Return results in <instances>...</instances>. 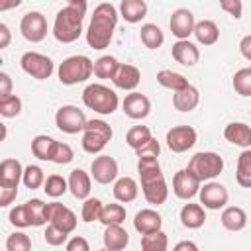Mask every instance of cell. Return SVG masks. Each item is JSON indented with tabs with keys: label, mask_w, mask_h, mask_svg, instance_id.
I'll return each mask as SVG.
<instances>
[{
	"label": "cell",
	"mask_w": 251,
	"mask_h": 251,
	"mask_svg": "<svg viewBox=\"0 0 251 251\" xmlns=\"http://www.w3.org/2000/svg\"><path fill=\"white\" fill-rule=\"evenodd\" d=\"M220 8L224 10V12H227L231 18H235V20H239L241 18V12H243V4L239 2V0H222L220 2Z\"/></svg>",
	"instance_id": "51"
},
{
	"label": "cell",
	"mask_w": 251,
	"mask_h": 251,
	"mask_svg": "<svg viewBox=\"0 0 251 251\" xmlns=\"http://www.w3.org/2000/svg\"><path fill=\"white\" fill-rule=\"evenodd\" d=\"M75 159V151L69 143H63V141H57L55 145V151H53V163L55 165H69L71 161Z\"/></svg>",
	"instance_id": "47"
},
{
	"label": "cell",
	"mask_w": 251,
	"mask_h": 251,
	"mask_svg": "<svg viewBox=\"0 0 251 251\" xmlns=\"http://www.w3.org/2000/svg\"><path fill=\"white\" fill-rule=\"evenodd\" d=\"M239 51H241V55H243L247 61H251V33L245 35V37H241V41H239Z\"/></svg>",
	"instance_id": "55"
},
{
	"label": "cell",
	"mask_w": 251,
	"mask_h": 251,
	"mask_svg": "<svg viewBox=\"0 0 251 251\" xmlns=\"http://www.w3.org/2000/svg\"><path fill=\"white\" fill-rule=\"evenodd\" d=\"M224 137L237 145V147H243V149H249L251 147V127L243 122H231L226 126L224 129Z\"/></svg>",
	"instance_id": "23"
},
{
	"label": "cell",
	"mask_w": 251,
	"mask_h": 251,
	"mask_svg": "<svg viewBox=\"0 0 251 251\" xmlns=\"http://www.w3.org/2000/svg\"><path fill=\"white\" fill-rule=\"evenodd\" d=\"M139 80H141V73H139V69L133 67V65H126V63H122L112 82H114V86L120 88V90L135 92V88L139 86Z\"/></svg>",
	"instance_id": "19"
},
{
	"label": "cell",
	"mask_w": 251,
	"mask_h": 251,
	"mask_svg": "<svg viewBox=\"0 0 251 251\" xmlns=\"http://www.w3.org/2000/svg\"><path fill=\"white\" fill-rule=\"evenodd\" d=\"M18 196V188H10V186H0V206L6 208L10 206Z\"/></svg>",
	"instance_id": "53"
},
{
	"label": "cell",
	"mask_w": 251,
	"mask_h": 251,
	"mask_svg": "<svg viewBox=\"0 0 251 251\" xmlns=\"http://www.w3.org/2000/svg\"><path fill=\"white\" fill-rule=\"evenodd\" d=\"M198 104H200V92H198V88L192 86V84L186 86L184 90L173 94V106H175L178 112H192Z\"/></svg>",
	"instance_id": "26"
},
{
	"label": "cell",
	"mask_w": 251,
	"mask_h": 251,
	"mask_svg": "<svg viewBox=\"0 0 251 251\" xmlns=\"http://www.w3.org/2000/svg\"><path fill=\"white\" fill-rule=\"evenodd\" d=\"M194 37L202 45H214L220 39V27L212 20H200V22H196Z\"/></svg>",
	"instance_id": "30"
},
{
	"label": "cell",
	"mask_w": 251,
	"mask_h": 251,
	"mask_svg": "<svg viewBox=\"0 0 251 251\" xmlns=\"http://www.w3.org/2000/svg\"><path fill=\"white\" fill-rule=\"evenodd\" d=\"M186 169L200 182H210L224 171V159L214 151H200V153L190 157Z\"/></svg>",
	"instance_id": "5"
},
{
	"label": "cell",
	"mask_w": 251,
	"mask_h": 251,
	"mask_svg": "<svg viewBox=\"0 0 251 251\" xmlns=\"http://www.w3.org/2000/svg\"><path fill=\"white\" fill-rule=\"evenodd\" d=\"M196 137H198V133L192 126H175L167 131L165 141L173 153H184L190 147H194Z\"/></svg>",
	"instance_id": "10"
},
{
	"label": "cell",
	"mask_w": 251,
	"mask_h": 251,
	"mask_svg": "<svg viewBox=\"0 0 251 251\" xmlns=\"http://www.w3.org/2000/svg\"><path fill=\"white\" fill-rule=\"evenodd\" d=\"M120 16L127 22V24H137L145 18L147 14V4L143 0H122L120 8H118Z\"/></svg>",
	"instance_id": "28"
},
{
	"label": "cell",
	"mask_w": 251,
	"mask_h": 251,
	"mask_svg": "<svg viewBox=\"0 0 251 251\" xmlns=\"http://www.w3.org/2000/svg\"><path fill=\"white\" fill-rule=\"evenodd\" d=\"M10 224H12V226H16V227H20V229H24V227H29V226H31L25 204H20V206H16V208H12V210H10Z\"/></svg>",
	"instance_id": "49"
},
{
	"label": "cell",
	"mask_w": 251,
	"mask_h": 251,
	"mask_svg": "<svg viewBox=\"0 0 251 251\" xmlns=\"http://www.w3.org/2000/svg\"><path fill=\"white\" fill-rule=\"evenodd\" d=\"M173 251H200V249H198V245H196L194 241L184 239V241H178V243L173 247Z\"/></svg>",
	"instance_id": "57"
},
{
	"label": "cell",
	"mask_w": 251,
	"mask_h": 251,
	"mask_svg": "<svg viewBox=\"0 0 251 251\" xmlns=\"http://www.w3.org/2000/svg\"><path fill=\"white\" fill-rule=\"evenodd\" d=\"M159 153H161V145H159V141L155 137L149 143H145L141 149L135 151L137 159H159Z\"/></svg>",
	"instance_id": "50"
},
{
	"label": "cell",
	"mask_w": 251,
	"mask_h": 251,
	"mask_svg": "<svg viewBox=\"0 0 251 251\" xmlns=\"http://www.w3.org/2000/svg\"><path fill=\"white\" fill-rule=\"evenodd\" d=\"M86 116L78 106L73 104H65L55 112V126L69 135H75L78 131H84L86 127Z\"/></svg>",
	"instance_id": "7"
},
{
	"label": "cell",
	"mask_w": 251,
	"mask_h": 251,
	"mask_svg": "<svg viewBox=\"0 0 251 251\" xmlns=\"http://www.w3.org/2000/svg\"><path fill=\"white\" fill-rule=\"evenodd\" d=\"M20 31L31 43L43 41L45 35H47V20H45V16L41 12H27V14H24L22 22H20Z\"/></svg>",
	"instance_id": "9"
},
{
	"label": "cell",
	"mask_w": 251,
	"mask_h": 251,
	"mask_svg": "<svg viewBox=\"0 0 251 251\" xmlns=\"http://www.w3.org/2000/svg\"><path fill=\"white\" fill-rule=\"evenodd\" d=\"M120 61L116 59V57H112V55H102V57H98L96 61H94V75L98 76V78H112L114 80V76H116V73H118V69H120Z\"/></svg>",
	"instance_id": "35"
},
{
	"label": "cell",
	"mask_w": 251,
	"mask_h": 251,
	"mask_svg": "<svg viewBox=\"0 0 251 251\" xmlns=\"http://www.w3.org/2000/svg\"><path fill=\"white\" fill-rule=\"evenodd\" d=\"M122 110L131 120H143L151 112V100L141 92H129L122 102Z\"/></svg>",
	"instance_id": "16"
},
{
	"label": "cell",
	"mask_w": 251,
	"mask_h": 251,
	"mask_svg": "<svg viewBox=\"0 0 251 251\" xmlns=\"http://www.w3.org/2000/svg\"><path fill=\"white\" fill-rule=\"evenodd\" d=\"M69 190L75 198L78 200H86L90 198V190H92V176L82 171V169H73L69 175Z\"/></svg>",
	"instance_id": "18"
},
{
	"label": "cell",
	"mask_w": 251,
	"mask_h": 251,
	"mask_svg": "<svg viewBox=\"0 0 251 251\" xmlns=\"http://www.w3.org/2000/svg\"><path fill=\"white\" fill-rule=\"evenodd\" d=\"M202 182L188 171V169H180L175 173L173 176V192L176 198L180 200H190L200 192Z\"/></svg>",
	"instance_id": "12"
},
{
	"label": "cell",
	"mask_w": 251,
	"mask_h": 251,
	"mask_svg": "<svg viewBox=\"0 0 251 251\" xmlns=\"http://www.w3.org/2000/svg\"><path fill=\"white\" fill-rule=\"evenodd\" d=\"M114 198L118 200V202H124V204H127V202H133L135 198H137V194H139V186H137V182H135V178H131V176H122V178H118L116 182H114Z\"/></svg>",
	"instance_id": "27"
},
{
	"label": "cell",
	"mask_w": 251,
	"mask_h": 251,
	"mask_svg": "<svg viewBox=\"0 0 251 251\" xmlns=\"http://www.w3.org/2000/svg\"><path fill=\"white\" fill-rule=\"evenodd\" d=\"M67 237H69V233L63 231L61 227L53 226V224H49V226L45 227V233H43L45 243H47V245H53V247H59V245L67 243Z\"/></svg>",
	"instance_id": "48"
},
{
	"label": "cell",
	"mask_w": 251,
	"mask_h": 251,
	"mask_svg": "<svg viewBox=\"0 0 251 251\" xmlns=\"http://www.w3.org/2000/svg\"><path fill=\"white\" fill-rule=\"evenodd\" d=\"M112 135H114V131H112L110 124H106L104 120H88L86 127L82 131V139H80L82 149L90 155H96L108 145Z\"/></svg>",
	"instance_id": "6"
},
{
	"label": "cell",
	"mask_w": 251,
	"mask_h": 251,
	"mask_svg": "<svg viewBox=\"0 0 251 251\" xmlns=\"http://www.w3.org/2000/svg\"><path fill=\"white\" fill-rule=\"evenodd\" d=\"M67 251H90V243L82 235H75L67 241Z\"/></svg>",
	"instance_id": "52"
},
{
	"label": "cell",
	"mask_w": 251,
	"mask_h": 251,
	"mask_svg": "<svg viewBox=\"0 0 251 251\" xmlns=\"http://www.w3.org/2000/svg\"><path fill=\"white\" fill-rule=\"evenodd\" d=\"M22 182L25 184V188H31V190L43 186V184H45V173H43V169L37 167V165H27V167L24 169V178H22Z\"/></svg>",
	"instance_id": "43"
},
{
	"label": "cell",
	"mask_w": 251,
	"mask_h": 251,
	"mask_svg": "<svg viewBox=\"0 0 251 251\" xmlns=\"http://www.w3.org/2000/svg\"><path fill=\"white\" fill-rule=\"evenodd\" d=\"M25 208H27V216H29V222L33 227H41L49 222L47 220V204L43 200L31 198L25 202Z\"/></svg>",
	"instance_id": "36"
},
{
	"label": "cell",
	"mask_w": 251,
	"mask_h": 251,
	"mask_svg": "<svg viewBox=\"0 0 251 251\" xmlns=\"http://www.w3.org/2000/svg\"><path fill=\"white\" fill-rule=\"evenodd\" d=\"M10 39H12L10 27L6 24H0V49H6L10 45Z\"/></svg>",
	"instance_id": "56"
},
{
	"label": "cell",
	"mask_w": 251,
	"mask_h": 251,
	"mask_svg": "<svg viewBox=\"0 0 251 251\" xmlns=\"http://www.w3.org/2000/svg\"><path fill=\"white\" fill-rule=\"evenodd\" d=\"M137 173H139L141 182H149V180L163 176L159 159H137Z\"/></svg>",
	"instance_id": "39"
},
{
	"label": "cell",
	"mask_w": 251,
	"mask_h": 251,
	"mask_svg": "<svg viewBox=\"0 0 251 251\" xmlns=\"http://www.w3.org/2000/svg\"><path fill=\"white\" fill-rule=\"evenodd\" d=\"M157 82H159L163 88H169V90H173V92H180V90H184L186 86H190V82H188V78H186L184 75L175 73V71H171V69H161V71L157 73Z\"/></svg>",
	"instance_id": "31"
},
{
	"label": "cell",
	"mask_w": 251,
	"mask_h": 251,
	"mask_svg": "<svg viewBox=\"0 0 251 251\" xmlns=\"http://www.w3.org/2000/svg\"><path fill=\"white\" fill-rule=\"evenodd\" d=\"M98 251H110V249H106V247H104V249H98Z\"/></svg>",
	"instance_id": "58"
},
{
	"label": "cell",
	"mask_w": 251,
	"mask_h": 251,
	"mask_svg": "<svg viewBox=\"0 0 251 251\" xmlns=\"http://www.w3.org/2000/svg\"><path fill=\"white\" fill-rule=\"evenodd\" d=\"M249 69H251V67H249Z\"/></svg>",
	"instance_id": "59"
},
{
	"label": "cell",
	"mask_w": 251,
	"mask_h": 251,
	"mask_svg": "<svg viewBox=\"0 0 251 251\" xmlns=\"http://www.w3.org/2000/svg\"><path fill=\"white\" fill-rule=\"evenodd\" d=\"M55 145H57V141L53 137L41 133V135H35L31 139V153H33V157H37L41 161H51Z\"/></svg>",
	"instance_id": "32"
},
{
	"label": "cell",
	"mask_w": 251,
	"mask_h": 251,
	"mask_svg": "<svg viewBox=\"0 0 251 251\" xmlns=\"http://www.w3.org/2000/svg\"><path fill=\"white\" fill-rule=\"evenodd\" d=\"M153 139V135H151V129L147 127V126H133V127H129L127 129V133H126V143L133 149V151H137V149H141L145 143H149Z\"/></svg>",
	"instance_id": "37"
},
{
	"label": "cell",
	"mask_w": 251,
	"mask_h": 251,
	"mask_svg": "<svg viewBox=\"0 0 251 251\" xmlns=\"http://www.w3.org/2000/svg\"><path fill=\"white\" fill-rule=\"evenodd\" d=\"M57 75H59V82L65 84V86H73V84L84 82L94 75V61H90L86 55L67 57L59 65Z\"/></svg>",
	"instance_id": "4"
},
{
	"label": "cell",
	"mask_w": 251,
	"mask_h": 251,
	"mask_svg": "<svg viewBox=\"0 0 251 251\" xmlns=\"http://www.w3.org/2000/svg\"><path fill=\"white\" fill-rule=\"evenodd\" d=\"M12 96V78L8 73H0V100Z\"/></svg>",
	"instance_id": "54"
},
{
	"label": "cell",
	"mask_w": 251,
	"mask_h": 251,
	"mask_svg": "<svg viewBox=\"0 0 251 251\" xmlns=\"http://www.w3.org/2000/svg\"><path fill=\"white\" fill-rule=\"evenodd\" d=\"M24 169L18 159H4L0 163V186L18 188L20 180L24 178Z\"/></svg>",
	"instance_id": "21"
},
{
	"label": "cell",
	"mask_w": 251,
	"mask_h": 251,
	"mask_svg": "<svg viewBox=\"0 0 251 251\" xmlns=\"http://www.w3.org/2000/svg\"><path fill=\"white\" fill-rule=\"evenodd\" d=\"M220 220H222V226L229 231H241L247 226V214L239 206H226Z\"/></svg>",
	"instance_id": "25"
},
{
	"label": "cell",
	"mask_w": 251,
	"mask_h": 251,
	"mask_svg": "<svg viewBox=\"0 0 251 251\" xmlns=\"http://www.w3.org/2000/svg\"><path fill=\"white\" fill-rule=\"evenodd\" d=\"M20 67H22V71L25 75H29V76H33L37 80L49 78L53 75V71H55L53 61L47 55L37 53V51H25L22 55V59H20Z\"/></svg>",
	"instance_id": "8"
},
{
	"label": "cell",
	"mask_w": 251,
	"mask_h": 251,
	"mask_svg": "<svg viewBox=\"0 0 251 251\" xmlns=\"http://www.w3.org/2000/svg\"><path fill=\"white\" fill-rule=\"evenodd\" d=\"M180 224L188 229H198L204 226L206 222V212H204V206L202 204H184L180 208Z\"/></svg>",
	"instance_id": "24"
},
{
	"label": "cell",
	"mask_w": 251,
	"mask_h": 251,
	"mask_svg": "<svg viewBox=\"0 0 251 251\" xmlns=\"http://www.w3.org/2000/svg\"><path fill=\"white\" fill-rule=\"evenodd\" d=\"M86 8L88 6L84 0H71L57 12L53 22V35L59 43H73L80 37Z\"/></svg>",
	"instance_id": "2"
},
{
	"label": "cell",
	"mask_w": 251,
	"mask_h": 251,
	"mask_svg": "<svg viewBox=\"0 0 251 251\" xmlns=\"http://www.w3.org/2000/svg\"><path fill=\"white\" fill-rule=\"evenodd\" d=\"M141 190H143L145 200L149 204H153V206H161L169 198V186L165 182V176L149 180V182H141Z\"/></svg>",
	"instance_id": "22"
},
{
	"label": "cell",
	"mask_w": 251,
	"mask_h": 251,
	"mask_svg": "<svg viewBox=\"0 0 251 251\" xmlns=\"http://www.w3.org/2000/svg\"><path fill=\"white\" fill-rule=\"evenodd\" d=\"M169 27H171L173 35H175L178 41L188 39L190 33H194V27H196L194 14H192L190 10H186V8H176V10L171 14Z\"/></svg>",
	"instance_id": "14"
},
{
	"label": "cell",
	"mask_w": 251,
	"mask_h": 251,
	"mask_svg": "<svg viewBox=\"0 0 251 251\" xmlns=\"http://www.w3.org/2000/svg\"><path fill=\"white\" fill-rule=\"evenodd\" d=\"M126 220V208L122 204H104L102 214H100V222L108 227V226H122Z\"/></svg>",
	"instance_id": "38"
},
{
	"label": "cell",
	"mask_w": 251,
	"mask_h": 251,
	"mask_svg": "<svg viewBox=\"0 0 251 251\" xmlns=\"http://www.w3.org/2000/svg\"><path fill=\"white\" fill-rule=\"evenodd\" d=\"M161 226H163V218L157 210L153 208H143L135 214L133 218V227L137 233L141 235H149V233H155V231H161Z\"/></svg>",
	"instance_id": "17"
},
{
	"label": "cell",
	"mask_w": 251,
	"mask_h": 251,
	"mask_svg": "<svg viewBox=\"0 0 251 251\" xmlns=\"http://www.w3.org/2000/svg\"><path fill=\"white\" fill-rule=\"evenodd\" d=\"M167 247H169V237L165 231L141 235V251H167Z\"/></svg>",
	"instance_id": "40"
},
{
	"label": "cell",
	"mask_w": 251,
	"mask_h": 251,
	"mask_svg": "<svg viewBox=\"0 0 251 251\" xmlns=\"http://www.w3.org/2000/svg\"><path fill=\"white\" fill-rule=\"evenodd\" d=\"M233 90L239 94V96H245L249 98L251 96V69H239L235 75H233Z\"/></svg>",
	"instance_id": "44"
},
{
	"label": "cell",
	"mask_w": 251,
	"mask_h": 251,
	"mask_svg": "<svg viewBox=\"0 0 251 251\" xmlns=\"http://www.w3.org/2000/svg\"><path fill=\"white\" fill-rule=\"evenodd\" d=\"M139 39L147 49H159L165 41V35L157 24H143L139 29Z\"/></svg>",
	"instance_id": "34"
},
{
	"label": "cell",
	"mask_w": 251,
	"mask_h": 251,
	"mask_svg": "<svg viewBox=\"0 0 251 251\" xmlns=\"http://www.w3.org/2000/svg\"><path fill=\"white\" fill-rule=\"evenodd\" d=\"M235 180L243 188H251V149H243L237 157Z\"/></svg>",
	"instance_id": "33"
},
{
	"label": "cell",
	"mask_w": 251,
	"mask_h": 251,
	"mask_svg": "<svg viewBox=\"0 0 251 251\" xmlns=\"http://www.w3.org/2000/svg\"><path fill=\"white\" fill-rule=\"evenodd\" d=\"M171 55H173V59H175L178 65H182V67H194V65L198 63V59H200L198 47H196L194 43H190L188 39L173 43Z\"/></svg>",
	"instance_id": "20"
},
{
	"label": "cell",
	"mask_w": 251,
	"mask_h": 251,
	"mask_svg": "<svg viewBox=\"0 0 251 251\" xmlns=\"http://www.w3.org/2000/svg\"><path fill=\"white\" fill-rule=\"evenodd\" d=\"M198 198H200V204L204 208L222 210V208H226V204L229 200V192L224 184H220L216 180H210V182H204V186H200Z\"/></svg>",
	"instance_id": "11"
},
{
	"label": "cell",
	"mask_w": 251,
	"mask_h": 251,
	"mask_svg": "<svg viewBox=\"0 0 251 251\" xmlns=\"http://www.w3.org/2000/svg\"><path fill=\"white\" fill-rule=\"evenodd\" d=\"M104 247L110 251H122L129 243V235L122 226H108L104 229Z\"/></svg>",
	"instance_id": "29"
},
{
	"label": "cell",
	"mask_w": 251,
	"mask_h": 251,
	"mask_svg": "<svg viewBox=\"0 0 251 251\" xmlns=\"http://www.w3.org/2000/svg\"><path fill=\"white\" fill-rule=\"evenodd\" d=\"M43 190H45L47 196H51V198H59V196H63V194L69 190V180L63 178L61 175H49V176L45 178Z\"/></svg>",
	"instance_id": "41"
},
{
	"label": "cell",
	"mask_w": 251,
	"mask_h": 251,
	"mask_svg": "<svg viewBox=\"0 0 251 251\" xmlns=\"http://www.w3.org/2000/svg\"><path fill=\"white\" fill-rule=\"evenodd\" d=\"M20 112H22V98L20 96L12 94V96L0 100V114L4 118H16Z\"/></svg>",
	"instance_id": "46"
},
{
	"label": "cell",
	"mask_w": 251,
	"mask_h": 251,
	"mask_svg": "<svg viewBox=\"0 0 251 251\" xmlns=\"http://www.w3.org/2000/svg\"><path fill=\"white\" fill-rule=\"evenodd\" d=\"M120 12L114 4L102 2L94 8L90 16V24L86 27V43L92 49H106L114 37V29L118 24Z\"/></svg>",
	"instance_id": "1"
},
{
	"label": "cell",
	"mask_w": 251,
	"mask_h": 251,
	"mask_svg": "<svg viewBox=\"0 0 251 251\" xmlns=\"http://www.w3.org/2000/svg\"><path fill=\"white\" fill-rule=\"evenodd\" d=\"M47 220H49V224L61 227L67 233H73L76 229V224H78L76 214L71 208L63 206L61 202H49L47 204Z\"/></svg>",
	"instance_id": "13"
},
{
	"label": "cell",
	"mask_w": 251,
	"mask_h": 251,
	"mask_svg": "<svg viewBox=\"0 0 251 251\" xmlns=\"http://www.w3.org/2000/svg\"><path fill=\"white\" fill-rule=\"evenodd\" d=\"M90 176L98 184H110L118 180V161L110 155H100L90 165Z\"/></svg>",
	"instance_id": "15"
},
{
	"label": "cell",
	"mask_w": 251,
	"mask_h": 251,
	"mask_svg": "<svg viewBox=\"0 0 251 251\" xmlns=\"http://www.w3.org/2000/svg\"><path fill=\"white\" fill-rule=\"evenodd\" d=\"M82 102L88 110H92L100 116H110L118 110L120 98L110 86L100 84V82H92L82 90Z\"/></svg>",
	"instance_id": "3"
},
{
	"label": "cell",
	"mask_w": 251,
	"mask_h": 251,
	"mask_svg": "<svg viewBox=\"0 0 251 251\" xmlns=\"http://www.w3.org/2000/svg\"><path fill=\"white\" fill-rule=\"evenodd\" d=\"M6 251H31V239L24 231H14L6 239Z\"/></svg>",
	"instance_id": "45"
},
{
	"label": "cell",
	"mask_w": 251,
	"mask_h": 251,
	"mask_svg": "<svg viewBox=\"0 0 251 251\" xmlns=\"http://www.w3.org/2000/svg\"><path fill=\"white\" fill-rule=\"evenodd\" d=\"M102 208H104V204H102L100 198H86V200L82 202V208H80V218H82V222H86V224L96 222V220L100 222Z\"/></svg>",
	"instance_id": "42"
}]
</instances>
